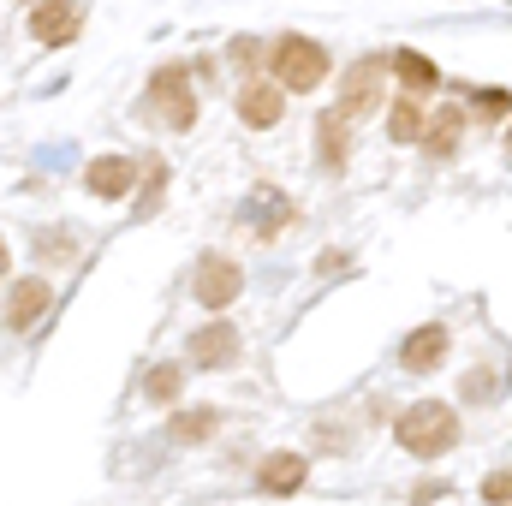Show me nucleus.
Instances as JSON below:
<instances>
[{"label":"nucleus","instance_id":"nucleus-12","mask_svg":"<svg viewBox=\"0 0 512 506\" xmlns=\"http://www.w3.org/2000/svg\"><path fill=\"white\" fill-rule=\"evenodd\" d=\"M48 304H54V286H48V280H18V286H12V298H6V328H12V334H24Z\"/></svg>","mask_w":512,"mask_h":506},{"label":"nucleus","instance_id":"nucleus-10","mask_svg":"<svg viewBox=\"0 0 512 506\" xmlns=\"http://www.w3.org/2000/svg\"><path fill=\"white\" fill-rule=\"evenodd\" d=\"M78 18H84V12H78L72 0H42V6L30 12V36L60 48V42H72V36H78Z\"/></svg>","mask_w":512,"mask_h":506},{"label":"nucleus","instance_id":"nucleus-7","mask_svg":"<svg viewBox=\"0 0 512 506\" xmlns=\"http://www.w3.org/2000/svg\"><path fill=\"white\" fill-rule=\"evenodd\" d=\"M280 114H286V84H245L239 90V120L251 131L280 126Z\"/></svg>","mask_w":512,"mask_h":506},{"label":"nucleus","instance_id":"nucleus-2","mask_svg":"<svg viewBox=\"0 0 512 506\" xmlns=\"http://www.w3.org/2000/svg\"><path fill=\"white\" fill-rule=\"evenodd\" d=\"M268 60H274V84H286L292 96H304L328 78V48L310 42V36H280Z\"/></svg>","mask_w":512,"mask_h":506},{"label":"nucleus","instance_id":"nucleus-17","mask_svg":"<svg viewBox=\"0 0 512 506\" xmlns=\"http://www.w3.org/2000/svg\"><path fill=\"white\" fill-rule=\"evenodd\" d=\"M179 387H185V376H179V364H155V370L143 376V393H149L155 405H167V399H179Z\"/></svg>","mask_w":512,"mask_h":506},{"label":"nucleus","instance_id":"nucleus-6","mask_svg":"<svg viewBox=\"0 0 512 506\" xmlns=\"http://www.w3.org/2000/svg\"><path fill=\"white\" fill-rule=\"evenodd\" d=\"M233 358H239V328H233V322H209V328L191 334V364H197V370H221V364H233Z\"/></svg>","mask_w":512,"mask_h":506},{"label":"nucleus","instance_id":"nucleus-16","mask_svg":"<svg viewBox=\"0 0 512 506\" xmlns=\"http://www.w3.org/2000/svg\"><path fill=\"white\" fill-rule=\"evenodd\" d=\"M423 126H429V120H423L417 96H399L393 114H387V137H393V143H423Z\"/></svg>","mask_w":512,"mask_h":506},{"label":"nucleus","instance_id":"nucleus-8","mask_svg":"<svg viewBox=\"0 0 512 506\" xmlns=\"http://www.w3.org/2000/svg\"><path fill=\"white\" fill-rule=\"evenodd\" d=\"M447 346H453V334H447L441 322H429V328H417V334L399 346V364H405L411 376H429V370L447 358Z\"/></svg>","mask_w":512,"mask_h":506},{"label":"nucleus","instance_id":"nucleus-20","mask_svg":"<svg viewBox=\"0 0 512 506\" xmlns=\"http://www.w3.org/2000/svg\"><path fill=\"white\" fill-rule=\"evenodd\" d=\"M483 501H489V506H512V471L483 477Z\"/></svg>","mask_w":512,"mask_h":506},{"label":"nucleus","instance_id":"nucleus-13","mask_svg":"<svg viewBox=\"0 0 512 506\" xmlns=\"http://www.w3.org/2000/svg\"><path fill=\"white\" fill-rule=\"evenodd\" d=\"M316 155H322V167H346V155H352V131H346V114L340 108H328L322 120H316Z\"/></svg>","mask_w":512,"mask_h":506},{"label":"nucleus","instance_id":"nucleus-22","mask_svg":"<svg viewBox=\"0 0 512 506\" xmlns=\"http://www.w3.org/2000/svg\"><path fill=\"white\" fill-rule=\"evenodd\" d=\"M0 274H6V245H0Z\"/></svg>","mask_w":512,"mask_h":506},{"label":"nucleus","instance_id":"nucleus-19","mask_svg":"<svg viewBox=\"0 0 512 506\" xmlns=\"http://www.w3.org/2000/svg\"><path fill=\"white\" fill-rule=\"evenodd\" d=\"M471 114L477 120H501V114H512V96L507 90H471Z\"/></svg>","mask_w":512,"mask_h":506},{"label":"nucleus","instance_id":"nucleus-18","mask_svg":"<svg viewBox=\"0 0 512 506\" xmlns=\"http://www.w3.org/2000/svg\"><path fill=\"white\" fill-rule=\"evenodd\" d=\"M209 435H215V411H209V405L173 417V441H209Z\"/></svg>","mask_w":512,"mask_h":506},{"label":"nucleus","instance_id":"nucleus-21","mask_svg":"<svg viewBox=\"0 0 512 506\" xmlns=\"http://www.w3.org/2000/svg\"><path fill=\"white\" fill-rule=\"evenodd\" d=\"M489 370H471V376H465V399H483V393H489Z\"/></svg>","mask_w":512,"mask_h":506},{"label":"nucleus","instance_id":"nucleus-1","mask_svg":"<svg viewBox=\"0 0 512 506\" xmlns=\"http://www.w3.org/2000/svg\"><path fill=\"white\" fill-rule=\"evenodd\" d=\"M393 441H399L411 459H441V453L459 447V411L441 405V399H417L411 411H399Z\"/></svg>","mask_w":512,"mask_h":506},{"label":"nucleus","instance_id":"nucleus-23","mask_svg":"<svg viewBox=\"0 0 512 506\" xmlns=\"http://www.w3.org/2000/svg\"><path fill=\"white\" fill-rule=\"evenodd\" d=\"M507 155H512V131H507Z\"/></svg>","mask_w":512,"mask_h":506},{"label":"nucleus","instance_id":"nucleus-14","mask_svg":"<svg viewBox=\"0 0 512 506\" xmlns=\"http://www.w3.org/2000/svg\"><path fill=\"white\" fill-rule=\"evenodd\" d=\"M393 78H399L411 96H423V90H435V84H441L435 60H429V54H417V48H399V54H393Z\"/></svg>","mask_w":512,"mask_h":506},{"label":"nucleus","instance_id":"nucleus-5","mask_svg":"<svg viewBox=\"0 0 512 506\" xmlns=\"http://www.w3.org/2000/svg\"><path fill=\"white\" fill-rule=\"evenodd\" d=\"M239 286H245V268H239L233 256H203L197 274H191V292H197V304H209V310H227V304L239 298Z\"/></svg>","mask_w":512,"mask_h":506},{"label":"nucleus","instance_id":"nucleus-15","mask_svg":"<svg viewBox=\"0 0 512 506\" xmlns=\"http://www.w3.org/2000/svg\"><path fill=\"white\" fill-rule=\"evenodd\" d=\"M459 131H465V114H459V108H441V114L423 126V149H429L435 161H447V155H459Z\"/></svg>","mask_w":512,"mask_h":506},{"label":"nucleus","instance_id":"nucleus-4","mask_svg":"<svg viewBox=\"0 0 512 506\" xmlns=\"http://www.w3.org/2000/svg\"><path fill=\"white\" fill-rule=\"evenodd\" d=\"M387 90V60L382 54H370V60H358L346 78H340V114L346 120H358V114H370L376 102H382Z\"/></svg>","mask_w":512,"mask_h":506},{"label":"nucleus","instance_id":"nucleus-3","mask_svg":"<svg viewBox=\"0 0 512 506\" xmlns=\"http://www.w3.org/2000/svg\"><path fill=\"white\" fill-rule=\"evenodd\" d=\"M149 102L161 108V120L173 131L197 126V96H191V72H185V66H161V72L149 78Z\"/></svg>","mask_w":512,"mask_h":506},{"label":"nucleus","instance_id":"nucleus-11","mask_svg":"<svg viewBox=\"0 0 512 506\" xmlns=\"http://www.w3.org/2000/svg\"><path fill=\"white\" fill-rule=\"evenodd\" d=\"M131 179H137V167H131L126 155H96L90 173H84V185H90L102 203H120V197L131 191Z\"/></svg>","mask_w":512,"mask_h":506},{"label":"nucleus","instance_id":"nucleus-9","mask_svg":"<svg viewBox=\"0 0 512 506\" xmlns=\"http://www.w3.org/2000/svg\"><path fill=\"white\" fill-rule=\"evenodd\" d=\"M304 477H310L304 453H268V459L256 465V489H262V495H298Z\"/></svg>","mask_w":512,"mask_h":506}]
</instances>
